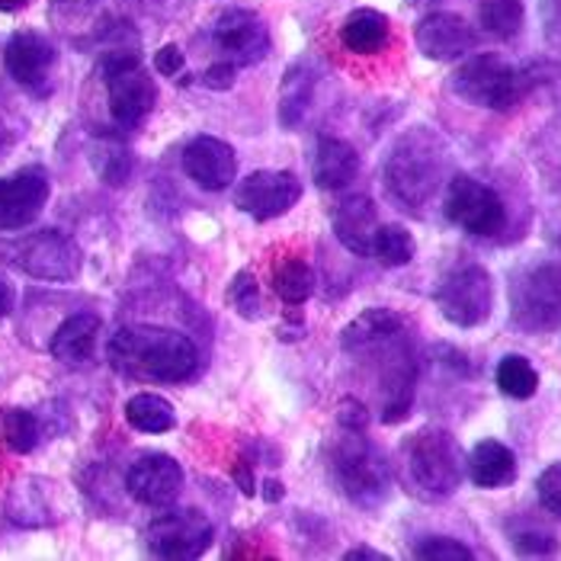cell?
Returning <instances> with one entry per match:
<instances>
[{"label":"cell","instance_id":"6da1fadb","mask_svg":"<svg viewBox=\"0 0 561 561\" xmlns=\"http://www.w3.org/2000/svg\"><path fill=\"white\" fill-rule=\"evenodd\" d=\"M110 363L135 379L183 382L199 366V350L186 337L154 324L119 328L110 341Z\"/></svg>","mask_w":561,"mask_h":561},{"label":"cell","instance_id":"7a4b0ae2","mask_svg":"<svg viewBox=\"0 0 561 561\" xmlns=\"http://www.w3.org/2000/svg\"><path fill=\"white\" fill-rule=\"evenodd\" d=\"M443 171H446L443 141L433 131L417 129L404 135L398 148L391 151L386 183H389L391 196L411 209V206H424L436 193Z\"/></svg>","mask_w":561,"mask_h":561},{"label":"cell","instance_id":"3957f363","mask_svg":"<svg viewBox=\"0 0 561 561\" xmlns=\"http://www.w3.org/2000/svg\"><path fill=\"white\" fill-rule=\"evenodd\" d=\"M404 456V476L408 484L431 501H443L449 494H456V488L462 484V453L459 443L446 431L424 427L417 431L401 449Z\"/></svg>","mask_w":561,"mask_h":561},{"label":"cell","instance_id":"277c9868","mask_svg":"<svg viewBox=\"0 0 561 561\" xmlns=\"http://www.w3.org/2000/svg\"><path fill=\"white\" fill-rule=\"evenodd\" d=\"M453 93L472 106H484L494 113H511L529 96L533 75L507 65L497 55H476L462 61V68L453 75Z\"/></svg>","mask_w":561,"mask_h":561},{"label":"cell","instance_id":"5b68a950","mask_svg":"<svg viewBox=\"0 0 561 561\" xmlns=\"http://www.w3.org/2000/svg\"><path fill=\"white\" fill-rule=\"evenodd\" d=\"M103 81L110 93V113L123 129H135L148 119L158 103V87L135 51H110L103 58Z\"/></svg>","mask_w":561,"mask_h":561},{"label":"cell","instance_id":"8992f818","mask_svg":"<svg viewBox=\"0 0 561 561\" xmlns=\"http://www.w3.org/2000/svg\"><path fill=\"white\" fill-rule=\"evenodd\" d=\"M511 314L526 334H546L561 321V270L539 263L511 283Z\"/></svg>","mask_w":561,"mask_h":561},{"label":"cell","instance_id":"52a82bcc","mask_svg":"<svg viewBox=\"0 0 561 561\" xmlns=\"http://www.w3.org/2000/svg\"><path fill=\"white\" fill-rule=\"evenodd\" d=\"M334 472L346 497L359 507H379L389 497V469L363 439V431H346L334 446Z\"/></svg>","mask_w":561,"mask_h":561},{"label":"cell","instance_id":"ba28073f","mask_svg":"<svg viewBox=\"0 0 561 561\" xmlns=\"http://www.w3.org/2000/svg\"><path fill=\"white\" fill-rule=\"evenodd\" d=\"M443 213L456 228H462L476 238H494L507 225L504 199L488 183H481L469 173H456L446 183Z\"/></svg>","mask_w":561,"mask_h":561},{"label":"cell","instance_id":"9c48e42d","mask_svg":"<svg viewBox=\"0 0 561 561\" xmlns=\"http://www.w3.org/2000/svg\"><path fill=\"white\" fill-rule=\"evenodd\" d=\"M439 314L456 328H478L491 318L494 308V283L491 273L478 263L453 270L436 289Z\"/></svg>","mask_w":561,"mask_h":561},{"label":"cell","instance_id":"30bf717a","mask_svg":"<svg viewBox=\"0 0 561 561\" xmlns=\"http://www.w3.org/2000/svg\"><path fill=\"white\" fill-rule=\"evenodd\" d=\"M213 539H216V526L206 514L190 507L158 514L145 533V542L158 559H199L206 556Z\"/></svg>","mask_w":561,"mask_h":561},{"label":"cell","instance_id":"8fae6325","mask_svg":"<svg viewBox=\"0 0 561 561\" xmlns=\"http://www.w3.org/2000/svg\"><path fill=\"white\" fill-rule=\"evenodd\" d=\"M213 45L218 48L221 61L234 68H248L266 58L270 51V30L254 10L231 7L218 13L213 23Z\"/></svg>","mask_w":561,"mask_h":561},{"label":"cell","instance_id":"7c38bea8","mask_svg":"<svg viewBox=\"0 0 561 561\" xmlns=\"http://www.w3.org/2000/svg\"><path fill=\"white\" fill-rule=\"evenodd\" d=\"M16 263L23 266V273L45 279V283H71L81 276L84 254L75 244V238L48 228V231H39L20 244Z\"/></svg>","mask_w":561,"mask_h":561},{"label":"cell","instance_id":"4fadbf2b","mask_svg":"<svg viewBox=\"0 0 561 561\" xmlns=\"http://www.w3.org/2000/svg\"><path fill=\"white\" fill-rule=\"evenodd\" d=\"M302 199V183L289 171L248 173L234 190V206L257 221H273L286 216Z\"/></svg>","mask_w":561,"mask_h":561},{"label":"cell","instance_id":"5bb4252c","mask_svg":"<svg viewBox=\"0 0 561 561\" xmlns=\"http://www.w3.org/2000/svg\"><path fill=\"white\" fill-rule=\"evenodd\" d=\"M48 203V173L43 168L0 176V231L33 225Z\"/></svg>","mask_w":561,"mask_h":561},{"label":"cell","instance_id":"9a60e30c","mask_svg":"<svg viewBox=\"0 0 561 561\" xmlns=\"http://www.w3.org/2000/svg\"><path fill=\"white\" fill-rule=\"evenodd\" d=\"M126 488H129V494L138 504L168 507L183 488V469L168 453H148V456L131 462Z\"/></svg>","mask_w":561,"mask_h":561},{"label":"cell","instance_id":"2e32d148","mask_svg":"<svg viewBox=\"0 0 561 561\" xmlns=\"http://www.w3.org/2000/svg\"><path fill=\"white\" fill-rule=\"evenodd\" d=\"M183 171L196 186L218 193V190L231 186V180L238 173V158L228 141L213 138V135H196L183 148Z\"/></svg>","mask_w":561,"mask_h":561},{"label":"cell","instance_id":"e0dca14e","mask_svg":"<svg viewBox=\"0 0 561 561\" xmlns=\"http://www.w3.org/2000/svg\"><path fill=\"white\" fill-rule=\"evenodd\" d=\"M417 48L431 61H459L476 48V30L459 13H431L414 30Z\"/></svg>","mask_w":561,"mask_h":561},{"label":"cell","instance_id":"ac0fdd59","mask_svg":"<svg viewBox=\"0 0 561 561\" xmlns=\"http://www.w3.org/2000/svg\"><path fill=\"white\" fill-rule=\"evenodd\" d=\"M55 45L45 39L43 33H33V30H23V33H13L7 51H3V65L10 71V78L23 87H39L51 75L55 68Z\"/></svg>","mask_w":561,"mask_h":561},{"label":"cell","instance_id":"d6986e66","mask_svg":"<svg viewBox=\"0 0 561 561\" xmlns=\"http://www.w3.org/2000/svg\"><path fill=\"white\" fill-rule=\"evenodd\" d=\"M334 234L350 254L373 257V238L379 231V213L369 196H350L334 209Z\"/></svg>","mask_w":561,"mask_h":561},{"label":"cell","instance_id":"ffe728a7","mask_svg":"<svg viewBox=\"0 0 561 561\" xmlns=\"http://www.w3.org/2000/svg\"><path fill=\"white\" fill-rule=\"evenodd\" d=\"M472 484L481 491H497L517 481V456L501 439H481L466 459Z\"/></svg>","mask_w":561,"mask_h":561},{"label":"cell","instance_id":"44dd1931","mask_svg":"<svg viewBox=\"0 0 561 561\" xmlns=\"http://www.w3.org/2000/svg\"><path fill=\"white\" fill-rule=\"evenodd\" d=\"M359 173V154L344 138L321 135L311 158V176L321 190H344L346 183Z\"/></svg>","mask_w":561,"mask_h":561},{"label":"cell","instance_id":"7402d4cb","mask_svg":"<svg viewBox=\"0 0 561 561\" xmlns=\"http://www.w3.org/2000/svg\"><path fill=\"white\" fill-rule=\"evenodd\" d=\"M391 39V23L382 10L359 7L353 10L341 26V43L353 55H379Z\"/></svg>","mask_w":561,"mask_h":561},{"label":"cell","instance_id":"603a6c76","mask_svg":"<svg viewBox=\"0 0 561 561\" xmlns=\"http://www.w3.org/2000/svg\"><path fill=\"white\" fill-rule=\"evenodd\" d=\"M401 328H404V321L391 308H366L356 321L346 324L341 344L346 353H363V350L394 341L401 334Z\"/></svg>","mask_w":561,"mask_h":561},{"label":"cell","instance_id":"cb8c5ba5","mask_svg":"<svg viewBox=\"0 0 561 561\" xmlns=\"http://www.w3.org/2000/svg\"><path fill=\"white\" fill-rule=\"evenodd\" d=\"M96 337H100V318L81 311L71 314L68 321L58 324L55 337H51V356L61 363H87L96 350Z\"/></svg>","mask_w":561,"mask_h":561},{"label":"cell","instance_id":"d4e9b609","mask_svg":"<svg viewBox=\"0 0 561 561\" xmlns=\"http://www.w3.org/2000/svg\"><path fill=\"white\" fill-rule=\"evenodd\" d=\"M126 421L129 427L138 433H168L176 424V414H173L171 401L161 398V394H151V391H141L129 398L126 404Z\"/></svg>","mask_w":561,"mask_h":561},{"label":"cell","instance_id":"484cf974","mask_svg":"<svg viewBox=\"0 0 561 561\" xmlns=\"http://www.w3.org/2000/svg\"><path fill=\"white\" fill-rule=\"evenodd\" d=\"M314 96V75L305 68V65H293L286 71V81H283V96H279V119L286 129L299 126Z\"/></svg>","mask_w":561,"mask_h":561},{"label":"cell","instance_id":"4316f807","mask_svg":"<svg viewBox=\"0 0 561 561\" xmlns=\"http://www.w3.org/2000/svg\"><path fill=\"white\" fill-rule=\"evenodd\" d=\"M494 382L501 394L514 398V401H529L536 391H539V373L536 366L519 356V353H507L501 363H497V373H494Z\"/></svg>","mask_w":561,"mask_h":561},{"label":"cell","instance_id":"83f0119b","mask_svg":"<svg viewBox=\"0 0 561 561\" xmlns=\"http://www.w3.org/2000/svg\"><path fill=\"white\" fill-rule=\"evenodd\" d=\"M523 20H526L523 0H481L478 7V23L494 39H514L523 30Z\"/></svg>","mask_w":561,"mask_h":561},{"label":"cell","instance_id":"f1b7e54d","mask_svg":"<svg viewBox=\"0 0 561 561\" xmlns=\"http://www.w3.org/2000/svg\"><path fill=\"white\" fill-rule=\"evenodd\" d=\"M417 254V241L404 225H379L376 238H373V257L382 266H408Z\"/></svg>","mask_w":561,"mask_h":561},{"label":"cell","instance_id":"f546056e","mask_svg":"<svg viewBox=\"0 0 561 561\" xmlns=\"http://www.w3.org/2000/svg\"><path fill=\"white\" fill-rule=\"evenodd\" d=\"M273 293L286 305H305L314 293V273L305 260H286L273 273Z\"/></svg>","mask_w":561,"mask_h":561},{"label":"cell","instance_id":"4dcf8cb0","mask_svg":"<svg viewBox=\"0 0 561 561\" xmlns=\"http://www.w3.org/2000/svg\"><path fill=\"white\" fill-rule=\"evenodd\" d=\"M0 436L13 453H33L39 446V421L33 411H3L0 414Z\"/></svg>","mask_w":561,"mask_h":561},{"label":"cell","instance_id":"1f68e13d","mask_svg":"<svg viewBox=\"0 0 561 561\" xmlns=\"http://www.w3.org/2000/svg\"><path fill=\"white\" fill-rule=\"evenodd\" d=\"M414 556L421 561H469L472 549L462 546L459 539H449V536H427L417 542Z\"/></svg>","mask_w":561,"mask_h":561},{"label":"cell","instance_id":"d6a6232c","mask_svg":"<svg viewBox=\"0 0 561 561\" xmlns=\"http://www.w3.org/2000/svg\"><path fill=\"white\" fill-rule=\"evenodd\" d=\"M511 542H514V549H517L519 556H529V559H542V556H556L559 552V539L549 529H539V526L514 529Z\"/></svg>","mask_w":561,"mask_h":561},{"label":"cell","instance_id":"836d02e7","mask_svg":"<svg viewBox=\"0 0 561 561\" xmlns=\"http://www.w3.org/2000/svg\"><path fill=\"white\" fill-rule=\"evenodd\" d=\"M228 299L238 308V314H244V318H260V293L251 273H238V276H234V283H231V289H228Z\"/></svg>","mask_w":561,"mask_h":561},{"label":"cell","instance_id":"e575fe53","mask_svg":"<svg viewBox=\"0 0 561 561\" xmlns=\"http://www.w3.org/2000/svg\"><path fill=\"white\" fill-rule=\"evenodd\" d=\"M539 504L549 517L561 519V462H552L542 476L536 478Z\"/></svg>","mask_w":561,"mask_h":561},{"label":"cell","instance_id":"d590c367","mask_svg":"<svg viewBox=\"0 0 561 561\" xmlns=\"http://www.w3.org/2000/svg\"><path fill=\"white\" fill-rule=\"evenodd\" d=\"M154 71H158V75H164V78L180 75V71H183V51H180L176 45H164V48H158V51H154Z\"/></svg>","mask_w":561,"mask_h":561},{"label":"cell","instance_id":"8d00e7d4","mask_svg":"<svg viewBox=\"0 0 561 561\" xmlns=\"http://www.w3.org/2000/svg\"><path fill=\"white\" fill-rule=\"evenodd\" d=\"M341 427L344 431H366V424H369V414H366V408L356 401V398H346L344 404H341Z\"/></svg>","mask_w":561,"mask_h":561},{"label":"cell","instance_id":"74e56055","mask_svg":"<svg viewBox=\"0 0 561 561\" xmlns=\"http://www.w3.org/2000/svg\"><path fill=\"white\" fill-rule=\"evenodd\" d=\"M203 84L213 87V90H228V87L234 84V65H228V61H216L213 68H206Z\"/></svg>","mask_w":561,"mask_h":561},{"label":"cell","instance_id":"f35d334b","mask_svg":"<svg viewBox=\"0 0 561 561\" xmlns=\"http://www.w3.org/2000/svg\"><path fill=\"white\" fill-rule=\"evenodd\" d=\"M13 305H16V293H13L10 279L0 273V318H7L13 311Z\"/></svg>","mask_w":561,"mask_h":561},{"label":"cell","instance_id":"ab89813d","mask_svg":"<svg viewBox=\"0 0 561 561\" xmlns=\"http://www.w3.org/2000/svg\"><path fill=\"white\" fill-rule=\"evenodd\" d=\"M346 561H356V559H369V561H389L386 552H376V549H366V546H359V549H350L344 556Z\"/></svg>","mask_w":561,"mask_h":561},{"label":"cell","instance_id":"60d3db41","mask_svg":"<svg viewBox=\"0 0 561 561\" xmlns=\"http://www.w3.org/2000/svg\"><path fill=\"white\" fill-rule=\"evenodd\" d=\"M234 478H238V484H241V491H244V494H254V478H251V469L244 472V462L234 469Z\"/></svg>","mask_w":561,"mask_h":561},{"label":"cell","instance_id":"b9f144b4","mask_svg":"<svg viewBox=\"0 0 561 561\" xmlns=\"http://www.w3.org/2000/svg\"><path fill=\"white\" fill-rule=\"evenodd\" d=\"M30 0H0V13H16V10H23Z\"/></svg>","mask_w":561,"mask_h":561},{"label":"cell","instance_id":"7bdbcfd3","mask_svg":"<svg viewBox=\"0 0 561 561\" xmlns=\"http://www.w3.org/2000/svg\"><path fill=\"white\" fill-rule=\"evenodd\" d=\"M55 3H93V0H55Z\"/></svg>","mask_w":561,"mask_h":561}]
</instances>
